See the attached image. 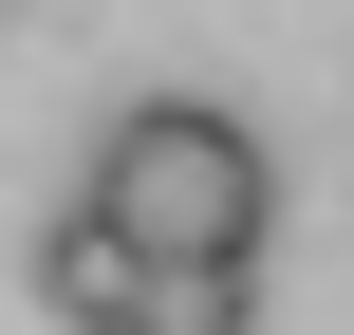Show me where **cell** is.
Here are the masks:
<instances>
[{"mask_svg": "<svg viewBox=\"0 0 354 335\" xmlns=\"http://www.w3.org/2000/svg\"><path fill=\"white\" fill-rule=\"evenodd\" d=\"M75 205H93V224H131L149 261H261V224H280V168H261V131H243L224 93H131Z\"/></svg>", "mask_w": 354, "mask_h": 335, "instance_id": "obj_1", "label": "cell"}, {"mask_svg": "<svg viewBox=\"0 0 354 335\" xmlns=\"http://www.w3.org/2000/svg\"><path fill=\"white\" fill-rule=\"evenodd\" d=\"M131 298H149V242L93 224V205H56V224H37V317L56 335H131Z\"/></svg>", "mask_w": 354, "mask_h": 335, "instance_id": "obj_2", "label": "cell"}, {"mask_svg": "<svg viewBox=\"0 0 354 335\" xmlns=\"http://www.w3.org/2000/svg\"><path fill=\"white\" fill-rule=\"evenodd\" d=\"M131 335H261V261H149Z\"/></svg>", "mask_w": 354, "mask_h": 335, "instance_id": "obj_3", "label": "cell"}]
</instances>
